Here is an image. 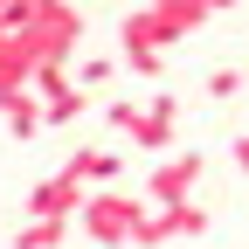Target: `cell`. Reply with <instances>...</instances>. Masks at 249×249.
I'll return each instance as SVG.
<instances>
[{"label":"cell","instance_id":"6da1fadb","mask_svg":"<svg viewBox=\"0 0 249 249\" xmlns=\"http://www.w3.org/2000/svg\"><path fill=\"white\" fill-rule=\"evenodd\" d=\"M214 14V0H152V7H132L118 21V42H124V70H139V76H160L166 70V42L180 35H194V28H208Z\"/></svg>","mask_w":249,"mask_h":249},{"label":"cell","instance_id":"7a4b0ae2","mask_svg":"<svg viewBox=\"0 0 249 249\" xmlns=\"http://www.w3.org/2000/svg\"><path fill=\"white\" fill-rule=\"evenodd\" d=\"M139 222H145V201H139V194H124V187H97V194H83V208H76L70 229H83L97 249H124V242L139 235Z\"/></svg>","mask_w":249,"mask_h":249},{"label":"cell","instance_id":"3957f363","mask_svg":"<svg viewBox=\"0 0 249 249\" xmlns=\"http://www.w3.org/2000/svg\"><path fill=\"white\" fill-rule=\"evenodd\" d=\"M104 124H111L118 139H132L139 152H166L173 132H180V97H152V104L118 97V104H104Z\"/></svg>","mask_w":249,"mask_h":249},{"label":"cell","instance_id":"277c9868","mask_svg":"<svg viewBox=\"0 0 249 249\" xmlns=\"http://www.w3.org/2000/svg\"><path fill=\"white\" fill-rule=\"evenodd\" d=\"M201 173H208L201 152H166V160L145 173V194H139V201H145V208H180V201H194Z\"/></svg>","mask_w":249,"mask_h":249},{"label":"cell","instance_id":"5b68a950","mask_svg":"<svg viewBox=\"0 0 249 249\" xmlns=\"http://www.w3.org/2000/svg\"><path fill=\"white\" fill-rule=\"evenodd\" d=\"M28 97H35L42 124H76L83 118V90L70 83V70H35L28 76Z\"/></svg>","mask_w":249,"mask_h":249},{"label":"cell","instance_id":"8992f818","mask_svg":"<svg viewBox=\"0 0 249 249\" xmlns=\"http://www.w3.org/2000/svg\"><path fill=\"white\" fill-rule=\"evenodd\" d=\"M76 208H83V187L70 173H49L35 194H28V214H35V222H76Z\"/></svg>","mask_w":249,"mask_h":249},{"label":"cell","instance_id":"52a82bcc","mask_svg":"<svg viewBox=\"0 0 249 249\" xmlns=\"http://www.w3.org/2000/svg\"><path fill=\"white\" fill-rule=\"evenodd\" d=\"M62 173H70L76 187H111V180L124 173V160H118L111 145H76L70 160H62Z\"/></svg>","mask_w":249,"mask_h":249},{"label":"cell","instance_id":"ba28073f","mask_svg":"<svg viewBox=\"0 0 249 249\" xmlns=\"http://www.w3.org/2000/svg\"><path fill=\"white\" fill-rule=\"evenodd\" d=\"M62 242H70V222H35V214H28L14 229V249H62Z\"/></svg>","mask_w":249,"mask_h":249},{"label":"cell","instance_id":"9c48e42d","mask_svg":"<svg viewBox=\"0 0 249 249\" xmlns=\"http://www.w3.org/2000/svg\"><path fill=\"white\" fill-rule=\"evenodd\" d=\"M0 111H7V132H14V139H35V132H42V111H35V97H28V90L0 97Z\"/></svg>","mask_w":249,"mask_h":249},{"label":"cell","instance_id":"30bf717a","mask_svg":"<svg viewBox=\"0 0 249 249\" xmlns=\"http://www.w3.org/2000/svg\"><path fill=\"white\" fill-rule=\"evenodd\" d=\"M118 76V55H90V62H76V70H70V83L83 90V97H90V90H104Z\"/></svg>","mask_w":249,"mask_h":249},{"label":"cell","instance_id":"8fae6325","mask_svg":"<svg viewBox=\"0 0 249 249\" xmlns=\"http://www.w3.org/2000/svg\"><path fill=\"white\" fill-rule=\"evenodd\" d=\"M235 90H242V70H235V62H222V70H208V97H235Z\"/></svg>","mask_w":249,"mask_h":249}]
</instances>
